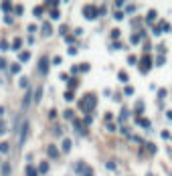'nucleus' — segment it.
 <instances>
[{
	"mask_svg": "<svg viewBox=\"0 0 172 176\" xmlns=\"http://www.w3.org/2000/svg\"><path fill=\"white\" fill-rule=\"evenodd\" d=\"M20 47H23V39H20V37H16V39L12 41V45H10V49H12V51H18Z\"/></svg>",
	"mask_w": 172,
	"mask_h": 176,
	"instance_id": "9",
	"label": "nucleus"
},
{
	"mask_svg": "<svg viewBox=\"0 0 172 176\" xmlns=\"http://www.w3.org/2000/svg\"><path fill=\"white\" fill-rule=\"evenodd\" d=\"M112 37H114V39H118V37H120V31H118V29H116V31H112Z\"/></svg>",
	"mask_w": 172,
	"mask_h": 176,
	"instance_id": "45",
	"label": "nucleus"
},
{
	"mask_svg": "<svg viewBox=\"0 0 172 176\" xmlns=\"http://www.w3.org/2000/svg\"><path fill=\"white\" fill-rule=\"evenodd\" d=\"M31 59V53L29 51H23V53H20V61H23V63H27Z\"/></svg>",
	"mask_w": 172,
	"mask_h": 176,
	"instance_id": "19",
	"label": "nucleus"
},
{
	"mask_svg": "<svg viewBox=\"0 0 172 176\" xmlns=\"http://www.w3.org/2000/svg\"><path fill=\"white\" fill-rule=\"evenodd\" d=\"M53 35V27H51V23H45L43 25V37H51Z\"/></svg>",
	"mask_w": 172,
	"mask_h": 176,
	"instance_id": "8",
	"label": "nucleus"
},
{
	"mask_svg": "<svg viewBox=\"0 0 172 176\" xmlns=\"http://www.w3.org/2000/svg\"><path fill=\"white\" fill-rule=\"evenodd\" d=\"M75 172H77L79 176H95L93 170H91V166H89L87 162H77V164H75Z\"/></svg>",
	"mask_w": 172,
	"mask_h": 176,
	"instance_id": "3",
	"label": "nucleus"
},
{
	"mask_svg": "<svg viewBox=\"0 0 172 176\" xmlns=\"http://www.w3.org/2000/svg\"><path fill=\"white\" fill-rule=\"evenodd\" d=\"M0 116H4V107L2 105H0Z\"/></svg>",
	"mask_w": 172,
	"mask_h": 176,
	"instance_id": "47",
	"label": "nucleus"
},
{
	"mask_svg": "<svg viewBox=\"0 0 172 176\" xmlns=\"http://www.w3.org/2000/svg\"><path fill=\"white\" fill-rule=\"evenodd\" d=\"M95 103H97V97L93 95V93H87V95H83V99L79 101V109L83 114H91L93 109H95Z\"/></svg>",
	"mask_w": 172,
	"mask_h": 176,
	"instance_id": "1",
	"label": "nucleus"
},
{
	"mask_svg": "<svg viewBox=\"0 0 172 176\" xmlns=\"http://www.w3.org/2000/svg\"><path fill=\"white\" fill-rule=\"evenodd\" d=\"M81 14L87 18V20H95V18L99 16V8H97V6H93V4H85V6H83V10H81Z\"/></svg>",
	"mask_w": 172,
	"mask_h": 176,
	"instance_id": "2",
	"label": "nucleus"
},
{
	"mask_svg": "<svg viewBox=\"0 0 172 176\" xmlns=\"http://www.w3.org/2000/svg\"><path fill=\"white\" fill-rule=\"evenodd\" d=\"M148 150H150V152L154 154V152H156V146H154V144H148Z\"/></svg>",
	"mask_w": 172,
	"mask_h": 176,
	"instance_id": "43",
	"label": "nucleus"
},
{
	"mask_svg": "<svg viewBox=\"0 0 172 176\" xmlns=\"http://www.w3.org/2000/svg\"><path fill=\"white\" fill-rule=\"evenodd\" d=\"M4 67H6V59L0 57V69H4Z\"/></svg>",
	"mask_w": 172,
	"mask_h": 176,
	"instance_id": "40",
	"label": "nucleus"
},
{
	"mask_svg": "<svg viewBox=\"0 0 172 176\" xmlns=\"http://www.w3.org/2000/svg\"><path fill=\"white\" fill-rule=\"evenodd\" d=\"M29 103H31V91H27V93H25V97H23V109H27V107H29Z\"/></svg>",
	"mask_w": 172,
	"mask_h": 176,
	"instance_id": "12",
	"label": "nucleus"
},
{
	"mask_svg": "<svg viewBox=\"0 0 172 176\" xmlns=\"http://www.w3.org/2000/svg\"><path fill=\"white\" fill-rule=\"evenodd\" d=\"M122 47H124V45H120V43H116V45H112L110 49H112V51H116V49H122Z\"/></svg>",
	"mask_w": 172,
	"mask_h": 176,
	"instance_id": "41",
	"label": "nucleus"
},
{
	"mask_svg": "<svg viewBox=\"0 0 172 176\" xmlns=\"http://www.w3.org/2000/svg\"><path fill=\"white\" fill-rule=\"evenodd\" d=\"M39 172H41V174H47V172H49V164H47V162H41V164H39Z\"/></svg>",
	"mask_w": 172,
	"mask_h": 176,
	"instance_id": "15",
	"label": "nucleus"
},
{
	"mask_svg": "<svg viewBox=\"0 0 172 176\" xmlns=\"http://www.w3.org/2000/svg\"><path fill=\"white\" fill-rule=\"evenodd\" d=\"M20 87H29V79H27V77L20 79Z\"/></svg>",
	"mask_w": 172,
	"mask_h": 176,
	"instance_id": "32",
	"label": "nucleus"
},
{
	"mask_svg": "<svg viewBox=\"0 0 172 176\" xmlns=\"http://www.w3.org/2000/svg\"><path fill=\"white\" fill-rule=\"evenodd\" d=\"M67 81H69V91H73L75 87H77V79H71V77H69Z\"/></svg>",
	"mask_w": 172,
	"mask_h": 176,
	"instance_id": "22",
	"label": "nucleus"
},
{
	"mask_svg": "<svg viewBox=\"0 0 172 176\" xmlns=\"http://www.w3.org/2000/svg\"><path fill=\"white\" fill-rule=\"evenodd\" d=\"M71 146H73V144H71V140H69V138L63 140V152H69V150H71Z\"/></svg>",
	"mask_w": 172,
	"mask_h": 176,
	"instance_id": "14",
	"label": "nucleus"
},
{
	"mask_svg": "<svg viewBox=\"0 0 172 176\" xmlns=\"http://www.w3.org/2000/svg\"><path fill=\"white\" fill-rule=\"evenodd\" d=\"M150 49H152V45H150V43H146V45H144V53L148 55V53H150Z\"/></svg>",
	"mask_w": 172,
	"mask_h": 176,
	"instance_id": "36",
	"label": "nucleus"
},
{
	"mask_svg": "<svg viewBox=\"0 0 172 176\" xmlns=\"http://www.w3.org/2000/svg\"><path fill=\"white\" fill-rule=\"evenodd\" d=\"M152 65H154V63H152V57H150V55H144V57L140 59V73L146 75L150 69H152Z\"/></svg>",
	"mask_w": 172,
	"mask_h": 176,
	"instance_id": "4",
	"label": "nucleus"
},
{
	"mask_svg": "<svg viewBox=\"0 0 172 176\" xmlns=\"http://www.w3.org/2000/svg\"><path fill=\"white\" fill-rule=\"evenodd\" d=\"M61 63H63L61 57H55V59H53V65H61Z\"/></svg>",
	"mask_w": 172,
	"mask_h": 176,
	"instance_id": "39",
	"label": "nucleus"
},
{
	"mask_svg": "<svg viewBox=\"0 0 172 176\" xmlns=\"http://www.w3.org/2000/svg\"><path fill=\"white\" fill-rule=\"evenodd\" d=\"M43 12H45V10H43V6H37V8L33 10V14H35V16H41Z\"/></svg>",
	"mask_w": 172,
	"mask_h": 176,
	"instance_id": "29",
	"label": "nucleus"
},
{
	"mask_svg": "<svg viewBox=\"0 0 172 176\" xmlns=\"http://www.w3.org/2000/svg\"><path fill=\"white\" fill-rule=\"evenodd\" d=\"M124 93H126V95H132V93H134V87H130V85H128V87H126V91H124Z\"/></svg>",
	"mask_w": 172,
	"mask_h": 176,
	"instance_id": "33",
	"label": "nucleus"
},
{
	"mask_svg": "<svg viewBox=\"0 0 172 176\" xmlns=\"http://www.w3.org/2000/svg\"><path fill=\"white\" fill-rule=\"evenodd\" d=\"M0 152H2V154L8 152V144H6V142H0Z\"/></svg>",
	"mask_w": 172,
	"mask_h": 176,
	"instance_id": "27",
	"label": "nucleus"
},
{
	"mask_svg": "<svg viewBox=\"0 0 172 176\" xmlns=\"http://www.w3.org/2000/svg\"><path fill=\"white\" fill-rule=\"evenodd\" d=\"M105 166H107V170H116V168H118V166H116V162H112V160H110V162H107Z\"/></svg>",
	"mask_w": 172,
	"mask_h": 176,
	"instance_id": "31",
	"label": "nucleus"
},
{
	"mask_svg": "<svg viewBox=\"0 0 172 176\" xmlns=\"http://www.w3.org/2000/svg\"><path fill=\"white\" fill-rule=\"evenodd\" d=\"M8 49H10V45H8L6 41H2V43H0V51H8Z\"/></svg>",
	"mask_w": 172,
	"mask_h": 176,
	"instance_id": "28",
	"label": "nucleus"
},
{
	"mask_svg": "<svg viewBox=\"0 0 172 176\" xmlns=\"http://www.w3.org/2000/svg\"><path fill=\"white\" fill-rule=\"evenodd\" d=\"M2 10H4V12H10V10H12V4H10V2H2Z\"/></svg>",
	"mask_w": 172,
	"mask_h": 176,
	"instance_id": "25",
	"label": "nucleus"
},
{
	"mask_svg": "<svg viewBox=\"0 0 172 176\" xmlns=\"http://www.w3.org/2000/svg\"><path fill=\"white\" fill-rule=\"evenodd\" d=\"M142 39V35H132V43H138Z\"/></svg>",
	"mask_w": 172,
	"mask_h": 176,
	"instance_id": "38",
	"label": "nucleus"
},
{
	"mask_svg": "<svg viewBox=\"0 0 172 176\" xmlns=\"http://www.w3.org/2000/svg\"><path fill=\"white\" fill-rule=\"evenodd\" d=\"M134 10H136V6H128V8H126V12H128V14H132Z\"/></svg>",
	"mask_w": 172,
	"mask_h": 176,
	"instance_id": "42",
	"label": "nucleus"
},
{
	"mask_svg": "<svg viewBox=\"0 0 172 176\" xmlns=\"http://www.w3.org/2000/svg\"><path fill=\"white\" fill-rule=\"evenodd\" d=\"M41 97H43V87H39L37 93H35V103H39V101H41Z\"/></svg>",
	"mask_w": 172,
	"mask_h": 176,
	"instance_id": "20",
	"label": "nucleus"
},
{
	"mask_svg": "<svg viewBox=\"0 0 172 176\" xmlns=\"http://www.w3.org/2000/svg\"><path fill=\"white\" fill-rule=\"evenodd\" d=\"M0 170H2V176H8V174H10V164H8V162L0 164Z\"/></svg>",
	"mask_w": 172,
	"mask_h": 176,
	"instance_id": "11",
	"label": "nucleus"
},
{
	"mask_svg": "<svg viewBox=\"0 0 172 176\" xmlns=\"http://www.w3.org/2000/svg\"><path fill=\"white\" fill-rule=\"evenodd\" d=\"M156 16H158V14H156V10H150V12H148V16H146V20H148V23H154Z\"/></svg>",
	"mask_w": 172,
	"mask_h": 176,
	"instance_id": "16",
	"label": "nucleus"
},
{
	"mask_svg": "<svg viewBox=\"0 0 172 176\" xmlns=\"http://www.w3.org/2000/svg\"><path fill=\"white\" fill-rule=\"evenodd\" d=\"M10 73H14V75H16V73H20V65H16V63H14V65H10Z\"/></svg>",
	"mask_w": 172,
	"mask_h": 176,
	"instance_id": "23",
	"label": "nucleus"
},
{
	"mask_svg": "<svg viewBox=\"0 0 172 176\" xmlns=\"http://www.w3.org/2000/svg\"><path fill=\"white\" fill-rule=\"evenodd\" d=\"M49 63H51V61H49L47 57H41V59H39V73H41V75H47V73H49Z\"/></svg>",
	"mask_w": 172,
	"mask_h": 176,
	"instance_id": "6",
	"label": "nucleus"
},
{
	"mask_svg": "<svg viewBox=\"0 0 172 176\" xmlns=\"http://www.w3.org/2000/svg\"><path fill=\"white\" fill-rule=\"evenodd\" d=\"M142 112H144V101H138V105H136V114L140 116Z\"/></svg>",
	"mask_w": 172,
	"mask_h": 176,
	"instance_id": "24",
	"label": "nucleus"
},
{
	"mask_svg": "<svg viewBox=\"0 0 172 176\" xmlns=\"http://www.w3.org/2000/svg\"><path fill=\"white\" fill-rule=\"evenodd\" d=\"M148 176H154V174H148Z\"/></svg>",
	"mask_w": 172,
	"mask_h": 176,
	"instance_id": "48",
	"label": "nucleus"
},
{
	"mask_svg": "<svg viewBox=\"0 0 172 176\" xmlns=\"http://www.w3.org/2000/svg\"><path fill=\"white\" fill-rule=\"evenodd\" d=\"M154 65H158V67H160V65H164V55H160V57H156V61H154Z\"/></svg>",
	"mask_w": 172,
	"mask_h": 176,
	"instance_id": "30",
	"label": "nucleus"
},
{
	"mask_svg": "<svg viewBox=\"0 0 172 176\" xmlns=\"http://www.w3.org/2000/svg\"><path fill=\"white\" fill-rule=\"evenodd\" d=\"M59 16H61V12H59L57 8H53V10H51V18H53V20H57Z\"/></svg>",
	"mask_w": 172,
	"mask_h": 176,
	"instance_id": "26",
	"label": "nucleus"
},
{
	"mask_svg": "<svg viewBox=\"0 0 172 176\" xmlns=\"http://www.w3.org/2000/svg\"><path fill=\"white\" fill-rule=\"evenodd\" d=\"M136 124L142 128H150V120H146V118H136Z\"/></svg>",
	"mask_w": 172,
	"mask_h": 176,
	"instance_id": "10",
	"label": "nucleus"
},
{
	"mask_svg": "<svg viewBox=\"0 0 172 176\" xmlns=\"http://www.w3.org/2000/svg\"><path fill=\"white\" fill-rule=\"evenodd\" d=\"M63 116H65V120H75V114L71 112V109H65V114H63Z\"/></svg>",
	"mask_w": 172,
	"mask_h": 176,
	"instance_id": "21",
	"label": "nucleus"
},
{
	"mask_svg": "<svg viewBox=\"0 0 172 176\" xmlns=\"http://www.w3.org/2000/svg\"><path fill=\"white\" fill-rule=\"evenodd\" d=\"M114 16H116V20H122V18H124V12L118 10V12H114Z\"/></svg>",
	"mask_w": 172,
	"mask_h": 176,
	"instance_id": "34",
	"label": "nucleus"
},
{
	"mask_svg": "<svg viewBox=\"0 0 172 176\" xmlns=\"http://www.w3.org/2000/svg\"><path fill=\"white\" fill-rule=\"evenodd\" d=\"M27 176H39V170L33 168V166L29 164V166H27Z\"/></svg>",
	"mask_w": 172,
	"mask_h": 176,
	"instance_id": "13",
	"label": "nucleus"
},
{
	"mask_svg": "<svg viewBox=\"0 0 172 176\" xmlns=\"http://www.w3.org/2000/svg\"><path fill=\"white\" fill-rule=\"evenodd\" d=\"M14 14H18V16H20V14H23V6H20V4H18V6L14 8Z\"/></svg>",
	"mask_w": 172,
	"mask_h": 176,
	"instance_id": "35",
	"label": "nucleus"
},
{
	"mask_svg": "<svg viewBox=\"0 0 172 176\" xmlns=\"http://www.w3.org/2000/svg\"><path fill=\"white\" fill-rule=\"evenodd\" d=\"M128 63H130V65H136V63H138V59H136V57H134V55H132V57H130V59H128Z\"/></svg>",
	"mask_w": 172,
	"mask_h": 176,
	"instance_id": "37",
	"label": "nucleus"
},
{
	"mask_svg": "<svg viewBox=\"0 0 172 176\" xmlns=\"http://www.w3.org/2000/svg\"><path fill=\"white\" fill-rule=\"evenodd\" d=\"M63 97H65V101H73L75 99V93L73 91H65V93H63Z\"/></svg>",
	"mask_w": 172,
	"mask_h": 176,
	"instance_id": "18",
	"label": "nucleus"
},
{
	"mask_svg": "<svg viewBox=\"0 0 172 176\" xmlns=\"http://www.w3.org/2000/svg\"><path fill=\"white\" fill-rule=\"evenodd\" d=\"M47 154H49V158H59V148L55 144H49L47 146Z\"/></svg>",
	"mask_w": 172,
	"mask_h": 176,
	"instance_id": "7",
	"label": "nucleus"
},
{
	"mask_svg": "<svg viewBox=\"0 0 172 176\" xmlns=\"http://www.w3.org/2000/svg\"><path fill=\"white\" fill-rule=\"evenodd\" d=\"M118 79H120L122 83H128V79H130V77H128V73H126V71H120V73H118Z\"/></svg>",
	"mask_w": 172,
	"mask_h": 176,
	"instance_id": "17",
	"label": "nucleus"
},
{
	"mask_svg": "<svg viewBox=\"0 0 172 176\" xmlns=\"http://www.w3.org/2000/svg\"><path fill=\"white\" fill-rule=\"evenodd\" d=\"M4 132H6V128H4V124H2V122H0V134H4Z\"/></svg>",
	"mask_w": 172,
	"mask_h": 176,
	"instance_id": "46",
	"label": "nucleus"
},
{
	"mask_svg": "<svg viewBox=\"0 0 172 176\" xmlns=\"http://www.w3.org/2000/svg\"><path fill=\"white\" fill-rule=\"evenodd\" d=\"M126 118H128V109L124 107V109H122V120H126Z\"/></svg>",
	"mask_w": 172,
	"mask_h": 176,
	"instance_id": "44",
	"label": "nucleus"
},
{
	"mask_svg": "<svg viewBox=\"0 0 172 176\" xmlns=\"http://www.w3.org/2000/svg\"><path fill=\"white\" fill-rule=\"evenodd\" d=\"M29 132H31V124H29V122H23V126H20V138H18V144H20V146L27 144Z\"/></svg>",
	"mask_w": 172,
	"mask_h": 176,
	"instance_id": "5",
	"label": "nucleus"
}]
</instances>
